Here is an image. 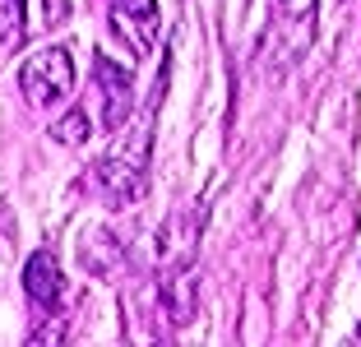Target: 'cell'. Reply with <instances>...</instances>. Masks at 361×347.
Listing matches in <instances>:
<instances>
[{
	"instance_id": "1",
	"label": "cell",
	"mask_w": 361,
	"mask_h": 347,
	"mask_svg": "<svg viewBox=\"0 0 361 347\" xmlns=\"http://www.w3.org/2000/svg\"><path fill=\"white\" fill-rule=\"evenodd\" d=\"M144 176H149V121L135 126L130 144L111 158H97L88 167V190L106 209H130V204L144 195Z\"/></svg>"
},
{
	"instance_id": "5",
	"label": "cell",
	"mask_w": 361,
	"mask_h": 347,
	"mask_svg": "<svg viewBox=\"0 0 361 347\" xmlns=\"http://www.w3.org/2000/svg\"><path fill=\"white\" fill-rule=\"evenodd\" d=\"M111 32L116 42L135 56H149L153 42H158V28H162V14H158V0H111Z\"/></svg>"
},
{
	"instance_id": "2",
	"label": "cell",
	"mask_w": 361,
	"mask_h": 347,
	"mask_svg": "<svg viewBox=\"0 0 361 347\" xmlns=\"http://www.w3.org/2000/svg\"><path fill=\"white\" fill-rule=\"evenodd\" d=\"M315 14H319V0H274V19H269V32L259 42V51L269 56L274 70L292 65L315 42Z\"/></svg>"
},
{
	"instance_id": "4",
	"label": "cell",
	"mask_w": 361,
	"mask_h": 347,
	"mask_svg": "<svg viewBox=\"0 0 361 347\" xmlns=\"http://www.w3.org/2000/svg\"><path fill=\"white\" fill-rule=\"evenodd\" d=\"M93 84H97V106H102V135H116L135 111V79L126 65H116L111 56H93Z\"/></svg>"
},
{
	"instance_id": "7",
	"label": "cell",
	"mask_w": 361,
	"mask_h": 347,
	"mask_svg": "<svg viewBox=\"0 0 361 347\" xmlns=\"http://www.w3.org/2000/svg\"><path fill=\"white\" fill-rule=\"evenodd\" d=\"M162 315L171 319V324H190L195 319V274H190V260H167V269H162Z\"/></svg>"
},
{
	"instance_id": "3",
	"label": "cell",
	"mask_w": 361,
	"mask_h": 347,
	"mask_svg": "<svg viewBox=\"0 0 361 347\" xmlns=\"http://www.w3.org/2000/svg\"><path fill=\"white\" fill-rule=\"evenodd\" d=\"M19 88L32 106H51L75 93V61L70 47H42L19 65Z\"/></svg>"
},
{
	"instance_id": "6",
	"label": "cell",
	"mask_w": 361,
	"mask_h": 347,
	"mask_svg": "<svg viewBox=\"0 0 361 347\" xmlns=\"http://www.w3.org/2000/svg\"><path fill=\"white\" fill-rule=\"evenodd\" d=\"M23 292H28V301L42 305V310H56L65 301V274H61V260L51 250L28 255V264H23Z\"/></svg>"
},
{
	"instance_id": "8",
	"label": "cell",
	"mask_w": 361,
	"mask_h": 347,
	"mask_svg": "<svg viewBox=\"0 0 361 347\" xmlns=\"http://www.w3.org/2000/svg\"><path fill=\"white\" fill-rule=\"evenodd\" d=\"M28 28V0H0V56L14 51Z\"/></svg>"
},
{
	"instance_id": "9",
	"label": "cell",
	"mask_w": 361,
	"mask_h": 347,
	"mask_svg": "<svg viewBox=\"0 0 361 347\" xmlns=\"http://www.w3.org/2000/svg\"><path fill=\"white\" fill-rule=\"evenodd\" d=\"M88 135H93V126H88V116L79 111V106H70V111L51 126V139H56V144H70V148L88 144Z\"/></svg>"
}]
</instances>
